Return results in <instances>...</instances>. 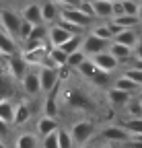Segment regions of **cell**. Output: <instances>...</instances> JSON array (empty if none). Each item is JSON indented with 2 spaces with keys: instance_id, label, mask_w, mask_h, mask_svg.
<instances>
[{
  "instance_id": "1",
  "label": "cell",
  "mask_w": 142,
  "mask_h": 148,
  "mask_svg": "<svg viewBox=\"0 0 142 148\" xmlns=\"http://www.w3.org/2000/svg\"><path fill=\"white\" fill-rule=\"evenodd\" d=\"M95 121L93 119H78L74 121L72 125H70V138H72L74 142V148L76 146H82V144H88L91 142V138L95 136Z\"/></svg>"
},
{
  "instance_id": "2",
  "label": "cell",
  "mask_w": 142,
  "mask_h": 148,
  "mask_svg": "<svg viewBox=\"0 0 142 148\" xmlns=\"http://www.w3.org/2000/svg\"><path fill=\"white\" fill-rule=\"evenodd\" d=\"M21 23H23L21 12H16L12 8H2V10H0V29H4L8 35L16 37V39H19Z\"/></svg>"
},
{
  "instance_id": "3",
  "label": "cell",
  "mask_w": 142,
  "mask_h": 148,
  "mask_svg": "<svg viewBox=\"0 0 142 148\" xmlns=\"http://www.w3.org/2000/svg\"><path fill=\"white\" fill-rule=\"evenodd\" d=\"M101 138L105 142H109V144H121L123 146V144H128L132 140V134L121 123H111V125H105L101 130Z\"/></svg>"
},
{
  "instance_id": "4",
  "label": "cell",
  "mask_w": 142,
  "mask_h": 148,
  "mask_svg": "<svg viewBox=\"0 0 142 148\" xmlns=\"http://www.w3.org/2000/svg\"><path fill=\"white\" fill-rule=\"evenodd\" d=\"M60 68L54 66H39L37 74H39V84H41V92H51L58 84H60Z\"/></svg>"
},
{
  "instance_id": "5",
  "label": "cell",
  "mask_w": 142,
  "mask_h": 148,
  "mask_svg": "<svg viewBox=\"0 0 142 148\" xmlns=\"http://www.w3.org/2000/svg\"><path fill=\"white\" fill-rule=\"evenodd\" d=\"M64 101L68 103V107H72V109H82V111H91V109L95 107L93 101L88 99V95H84L80 88H68L66 95H64Z\"/></svg>"
},
{
  "instance_id": "6",
  "label": "cell",
  "mask_w": 142,
  "mask_h": 148,
  "mask_svg": "<svg viewBox=\"0 0 142 148\" xmlns=\"http://www.w3.org/2000/svg\"><path fill=\"white\" fill-rule=\"evenodd\" d=\"M29 64L25 62V58H23V53L19 51V53H14V56H8L6 58V72L10 74V76L14 78V80H23V76L29 72Z\"/></svg>"
},
{
  "instance_id": "7",
  "label": "cell",
  "mask_w": 142,
  "mask_h": 148,
  "mask_svg": "<svg viewBox=\"0 0 142 148\" xmlns=\"http://www.w3.org/2000/svg\"><path fill=\"white\" fill-rule=\"evenodd\" d=\"M60 18H66V21H70L72 25H76L78 29H86L88 25H91V21H93V18L86 16L78 6H64Z\"/></svg>"
},
{
  "instance_id": "8",
  "label": "cell",
  "mask_w": 142,
  "mask_h": 148,
  "mask_svg": "<svg viewBox=\"0 0 142 148\" xmlns=\"http://www.w3.org/2000/svg\"><path fill=\"white\" fill-rule=\"evenodd\" d=\"M109 49V41L105 39H99L97 35L88 33L84 35V41H82V51L86 53V58H93V56L101 53V51H107Z\"/></svg>"
},
{
  "instance_id": "9",
  "label": "cell",
  "mask_w": 142,
  "mask_h": 148,
  "mask_svg": "<svg viewBox=\"0 0 142 148\" xmlns=\"http://www.w3.org/2000/svg\"><path fill=\"white\" fill-rule=\"evenodd\" d=\"M21 90H23V95H27V97H37L39 92H41V84H39V74H37V70L29 68V72L25 74L23 80H21Z\"/></svg>"
},
{
  "instance_id": "10",
  "label": "cell",
  "mask_w": 142,
  "mask_h": 148,
  "mask_svg": "<svg viewBox=\"0 0 142 148\" xmlns=\"http://www.w3.org/2000/svg\"><path fill=\"white\" fill-rule=\"evenodd\" d=\"M93 62H95V66L101 70V72H105V74H111V72H115L117 70V66H119V60L115 58V56L107 49V51H101V53H97V56H93L91 58Z\"/></svg>"
},
{
  "instance_id": "11",
  "label": "cell",
  "mask_w": 142,
  "mask_h": 148,
  "mask_svg": "<svg viewBox=\"0 0 142 148\" xmlns=\"http://www.w3.org/2000/svg\"><path fill=\"white\" fill-rule=\"evenodd\" d=\"M60 14H62V6L54 0H43L41 2V18H43V25H56L60 21Z\"/></svg>"
},
{
  "instance_id": "12",
  "label": "cell",
  "mask_w": 142,
  "mask_h": 148,
  "mask_svg": "<svg viewBox=\"0 0 142 148\" xmlns=\"http://www.w3.org/2000/svg\"><path fill=\"white\" fill-rule=\"evenodd\" d=\"M74 33H70V31H66L62 25H49V31H47V41H49V45L51 47H60L62 43H66L70 37H72Z\"/></svg>"
},
{
  "instance_id": "13",
  "label": "cell",
  "mask_w": 142,
  "mask_h": 148,
  "mask_svg": "<svg viewBox=\"0 0 142 148\" xmlns=\"http://www.w3.org/2000/svg\"><path fill=\"white\" fill-rule=\"evenodd\" d=\"M105 97H107L109 105H113V107H119V109L128 107V103L132 101V95H130V92H126V90H119V88H115V86L107 88Z\"/></svg>"
},
{
  "instance_id": "14",
  "label": "cell",
  "mask_w": 142,
  "mask_h": 148,
  "mask_svg": "<svg viewBox=\"0 0 142 148\" xmlns=\"http://www.w3.org/2000/svg\"><path fill=\"white\" fill-rule=\"evenodd\" d=\"M21 16H23V21H29L31 25H41L43 23V18H41V4L39 2L25 4L23 10H21Z\"/></svg>"
},
{
  "instance_id": "15",
  "label": "cell",
  "mask_w": 142,
  "mask_h": 148,
  "mask_svg": "<svg viewBox=\"0 0 142 148\" xmlns=\"http://www.w3.org/2000/svg\"><path fill=\"white\" fill-rule=\"evenodd\" d=\"M0 51H2L6 58L19 53V39L12 37V35H8L4 29H0Z\"/></svg>"
},
{
  "instance_id": "16",
  "label": "cell",
  "mask_w": 142,
  "mask_h": 148,
  "mask_svg": "<svg viewBox=\"0 0 142 148\" xmlns=\"http://www.w3.org/2000/svg\"><path fill=\"white\" fill-rule=\"evenodd\" d=\"M95 18L97 21H109L113 18V2L111 0H93Z\"/></svg>"
},
{
  "instance_id": "17",
  "label": "cell",
  "mask_w": 142,
  "mask_h": 148,
  "mask_svg": "<svg viewBox=\"0 0 142 148\" xmlns=\"http://www.w3.org/2000/svg\"><path fill=\"white\" fill-rule=\"evenodd\" d=\"M58 130H60V125H58L56 117L43 115V117L37 121V125H35V134H37V138L41 140V138H45V136L51 134V132H58Z\"/></svg>"
},
{
  "instance_id": "18",
  "label": "cell",
  "mask_w": 142,
  "mask_h": 148,
  "mask_svg": "<svg viewBox=\"0 0 142 148\" xmlns=\"http://www.w3.org/2000/svg\"><path fill=\"white\" fill-rule=\"evenodd\" d=\"M14 78L10 76L8 72H4V74H0V101L2 99H12L14 97Z\"/></svg>"
},
{
  "instance_id": "19",
  "label": "cell",
  "mask_w": 142,
  "mask_h": 148,
  "mask_svg": "<svg viewBox=\"0 0 142 148\" xmlns=\"http://www.w3.org/2000/svg\"><path fill=\"white\" fill-rule=\"evenodd\" d=\"M31 119V109L27 103H14V117H12V125L21 127Z\"/></svg>"
},
{
  "instance_id": "20",
  "label": "cell",
  "mask_w": 142,
  "mask_h": 148,
  "mask_svg": "<svg viewBox=\"0 0 142 148\" xmlns=\"http://www.w3.org/2000/svg\"><path fill=\"white\" fill-rule=\"evenodd\" d=\"M109 51L115 56L119 62H126V60H132L134 58V47L123 45V43H117V41H111L109 43Z\"/></svg>"
},
{
  "instance_id": "21",
  "label": "cell",
  "mask_w": 142,
  "mask_h": 148,
  "mask_svg": "<svg viewBox=\"0 0 142 148\" xmlns=\"http://www.w3.org/2000/svg\"><path fill=\"white\" fill-rule=\"evenodd\" d=\"M113 86L115 88H119V90H126V92H130V95H136V92H140L142 88L130 78V76H126V74H119V76L115 78V82H113Z\"/></svg>"
},
{
  "instance_id": "22",
  "label": "cell",
  "mask_w": 142,
  "mask_h": 148,
  "mask_svg": "<svg viewBox=\"0 0 142 148\" xmlns=\"http://www.w3.org/2000/svg\"><path fill=\"white\" fill-rule=\"evenodd\" d=\"M76 72L80 74L82 78H86V80H93L95 76H99V74H101V70L95 66V62H93L91 58H86V60H84V62L76 68Z\"/></svg>"
},
{
  "instance_id": "23",
  "label": "cell",
  "mask_w": 142,
  "mask_h": 148,
  "mask_svg": "<svg viewBox=\"0 0 142 148\" xmlns=\"http://www.w3.org/2000/svg\"><path fill=\"white\" fill-rule=\"evenodd\" d=\"M37 144H39L37 134L25 132V134H19V136L14 138V146L12 148H37Z\"/></svg>"
},
{
  "instance_id": "24",
  "label": "cell",
  "mask_w": 142,
  "mask_h": 148,
  "mask_svg": "<svg viewBox=\"0 0 142 148\" xmlns=\"http://www.w3.org/2000/svg\"><path fill=\"white\" fill-rule=\"evenodd\" d=\"M138 33H136V29H123L121 33H117L115 35V39L113 41H117V43H123V45H130V47H134L136 43H138Z\"/></svg>"
},
{
  "instance_id": "25",
  "label": "cell",
  "mask_w": 142,
  "mask_h": 148,
  "mask_svg": "<svg viewBox=\"0 0 142 148\" xmlns=\"http://www.w3.org/2000/svg\"><path fill=\"white\" fill-rule=\"evenodd\" d=\"M82 41H84V35L76 33V35L70 37V39H68L66 43H62V45H60V49H62V51H66V53L70 56V53H74V51L82 49Z\"/></svg>"
},
{
  "instance_id": "26",
  "label": "cell",
  "mask_w": 142,
  "mask_h": 148,
  "mask_svg": "<svg viewBox=\"0 0 142 148\" xmlns=\"http://www.w3.org/2000/svg\"><path fill=\"white\" fill-rule=\"evenodd\" d=\"M113 23L119 29H136L140 25V18H138V14H121V16L113 18Z\"/></svg>"
},
{
  "instance_id": "27",
  "label": "cell",
  "mask_w": 142,
  "mask_h": 148,
  "mask_svg": "<svg viewBox=\"0 0 142 148\" xmlns=\"http://www.w3.org/2000/svg\"><path fill=\"white\" fill-rule=\"evenodd\" d=\"M91 33L93 35H97L99 39H105V41H113V31L109 29V25H107V21H103V23H99V25H95V27H91Z\"/></svg>"
},
{
  "instance_id": "28",
  "label": "cell",
  "mask_w": 142,
  "mask_h": 148,
  "mask_svg": "<svg viewBox=\"0 0 142 148\" xmlns=\"http://www.w3.org/2000/svg\"><path fill=\"white\" fill-rule=\"evenodd\" d=\"M12 117H14V103L10 99H2L0 101V119H4L12 125Z\"/></svg>"
},
{
  "instance_id": "29",
  "label": "cell",
  "mask_w": 142,
  "mask_h": 148,
  "mask_svg": "<svg viewBox=\"0 0 142 148\" xmlns=\"http://www.w3.org/2000/svg\"><path fill=\"white\" fill-rule=\"evenodd\" d=\"M121 125L126 127L132 136H142V117H130L126 121H121Z\"/></svg>"
},
{
  "instance_id": "30",
  "label": "cell",
  "mask_w": 142,
  "mask_h": 148,
  "mask_svg": "<svg viewBox=\"0 0 142 148\" xmlns=\"http://www.w3.org/2000/svg\"><path fill=\"white\" fill-rule=\"evenodd\" d=\"M86 60V53L82 51V49H78V51H74V53H70L68 56V62H66V66L70 68V70H76L82 62Z\"/></svg>"
},
{
  "instance_id": "31",
  "label": "cell",
  "mask_w": 142,
  "mask_h": 148,
  "mask_svg": "<svg viewBox=\"0 0 142 148\" xmlns=\"http://www.w3.org/2000/svg\"><path fill=\"white\" fill-rule=\"evenodd\" d=\"M58 144H60V148H74V142L70 138L68 130H58Z\"/></svg>"
},
{
  "instance_id": "32",
  "label": "cell",
  "mask_w": 142,
  "mask_h": 148,
  "mask_svg": "<svg viewBox=\"0 0 142 148\" xmlns=\"http://www.w3.org/2000/svg\"><path fill=\"white\" fill-rule=\"evenodd\" d=\"M41 148H60V144H58V132H51L45 138H41Z\"/></svg>"
},
{
  "instance_id": "33",
  "label": "cell",
  "mask_w": 142,
  "mask_h": 148,
  "mask_svg": "<svg viewBox=\"0 0 142 148\" xmlns=\"http://www.w3.org/2000/svg\"><path fill=\"white\" fill-rule=\"evenodd\" d=\"M33 27H35V25H31L29 21H23V23H21V31H19V41H21V43H25V41L29 39Z\"/></svg>"
},
{
  "instance_id": "34",
  "label": "cell",
  "mask_w": 142,
  "mask_h": 148,
  "mask_svg": "<svg viewBox=\"0 0 142 148\" xmlns=\"http://www.w3.org/2000/svg\"><path fill=\"white\" fill-rule=\"evenodd\" d=\"M78 8H80L86 16H91L93 21H97V18H95V8H93V0H82V2L78 4Z\"/></svg>"
},
{
  "instance_id": "35",
  "label": "cell",
  "mask_w": 142,
  "mask_h": 148,
  "mask_svg": "<svg viewBox=\"0 0 142 148\" xmlns=\"http://www.w3.org/2000/svg\"><path fill=\"white\" fill-rule=\"evenodd\" d=\"M123 74H126V76H130L140 88H142V70H136V68H128L126 72H123Z\"/></svg>"
},
{
  "instance_id": "36",
  "label": "cell",
  "mask_w": 142,
  "mask_h": 148,
  "mask_svg": "<svg viewBox=\"0 0 142 148\" xmlns=\"http://www.w3.org/2000/svg\"><path fill=\"white\" fill-rule=\"evenodd\" d=\"M123 2V10H126V14H138V2L136 0H121Z\"/></svg>"
},
{
  "instance_id": "37",
  "label": "cell",
  "mask_w": 142,
  "mask_h": 148,
  "mask_svg": "<svg viewBox=\"0 0 142 148\" xmlns=\"http://www.w3.org/2000/svg\"><path fill=\"white\" fill-rule=\"evenodd\" d=\"M121 14H126V10H123V2H121V0H115V2H113V18L121 16Z\"/></svg>"
},
{
  "instance_id": "38",
  "label": "cell",
  "mask_w": 142,
  "mask_h": 148,
  "mask_svg": "<svg viewBox=\"0 0 142 148\" xmlns=\"http://www.w3.org/2000/svg\"><path fill=\"white\" fill-rule=\"evenodd\" d=\"M8 130H10V123L4 121V119H0V138H6L8 136Z\"/></svg>"
},
{
  "instance_id": "39",
  "label": "cell",
  "mask_w": 142,
  "mask_h": 148,
  "mask_svg": "<svg viewBox=\"0 0 142 148\" xmlns=\"http://www.w3.org/2000/svg\"><path fill=\"white\" fill-rule=\"evenodd\" d=\"M54 2H58V4L64 8V6H78L82 0H54Z\"/></svg>"
},
{
  "instance_id": "40",
  "label": "cell",
  "mask_w": 142,
  "mask_h": 148,
  "mask_svg": "<svg viewBox=\"0 0 142 148\" xmlns=\"http://www.w3.org/2000/svg\"><path fill=\"white\" fill-rule=\"evenodd\" d=\"M134 58H142V37L138 39V43L134 45Z\"/></svg>"
},
{
  "instance_id": "41",
  "label": "cell",
  "mask_w": 142,
  "mask_h": 148,
  "mask_svg": "<svg viewBox=\"0 0 142 148\" xmlns=\"http://www.w3.org/2000/svg\"><path fill=\"white\" fill-rule=\"evenodd\" d=\"M130 68L142 70V58H132V66H130Z\"/></svg>"
},
{
  "instance_id": "42",
  "label": "cell",
  "mask_w": 142,
  "mask_h": 148,
  "mask_svg": "<svg viewBox=\"0 0 142 148\" xmlns=\"http://www.w3.org/2000/svg\"><path fill=\"white\" fill-rule=\"evenodd\" d=\"M97 148H115V144H109V142H103V144H99Z\"/></svg>"
},
{
  "instance_id": "43",
  "label": "cell",
  "mask_w": 142,
  "mask_h": 148,
  "mask_svg": "<svg viewBox=\"0 0 142 148\" xmlns=\"http://www.w3.org/2000/svg\"><path fill=\"white\" fill-rule=\"evenodd\" d=\"M76 148H97L95 144H91V142H88V144H82V146H76Z\"/></svg>"
},
{
  "instance_id": "44",
  "label": "cell",
  "mask_w": 142,
  "mask_h": 148,
  "mask_svg": "<svg viewBox=\"0 0 142 148\" xmlns=\"http://www.w3.org/2000/svg\"><path fill=\"white\" fill-rule=\"evenodd\" d=\"M0 64H6V56L2 51H0Z\"/></svg>"
},
{
  "instance_id": "45",
  "label": "cell",
  "mask_w": 142,
  "mask_h": 148,
  "mask_svg": "<svg viewBox=\"0 0 142 148\" xmlns=\"http://www.w3.org/2000/svg\"><path fill=\"white\" fill-rule=\"evenodd\" d=\"M138 18H140V23H142V2H140V6H138Z\"/></svg>"
},
{
  "instance_id": "46",
  "label": "cell",
  "mask_w": 142,
  "mask_h": 148,
  "mask_svg": "<svg viewBox=\"0 0 142 148\" xmlns=\"http://www.w3.org/2000/svg\"><path fill=\"white\" fill-rule=\"evenodd\" d=\"M6 72V64H0V74H4Z\"/></svg>"
},
{
  "instance_id": "47",
  "label": "cell",
  "mask_w": 142,
  "mask_h": 148,
  "mask_svg": "<svg viewBox=\"0 0 142 148\" xmlns=\"http://www.w3.org/2000/svg\"><path fill=\"white\" fill-rule=\"evenodd\" d=\"M0 148H6V144L2 142V138H0Z\"/></svg>"
},
{
  "instance_id": "48",
  "label": "cell",
  "mask_w": 142,
  "mask_h": 148,
  "mask_svg": "<svg viewBox=\"0 0 142 148\" xmlns=\"http://www.w3.org/2000/svg\"><path fill=\"white\" fill-rule=\"evenodd\" d=\"M138 103L142 105V92H140V95H138Z\"/></svg>"
},
{
  "instance_id": "49",
  "label": "cell",
  "mask_w": 142,
  "mask_h": 148,
  "mask_svg": "<svg viewBox=\"0 0 142 148\" xmlns=\"http://www.w3.org/2000/svg\"><path fill=\"white\" fill-rule=\"evenodd\" d=\"M111 2H115V0H111Z\"/></svg>"
}]
</instances>
